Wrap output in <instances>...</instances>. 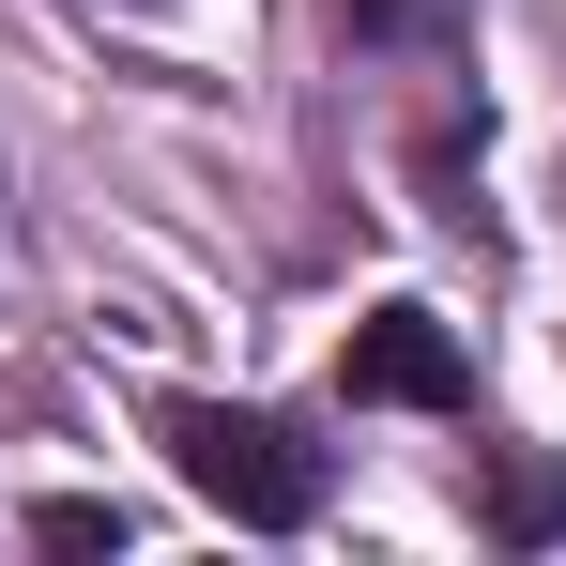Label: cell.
<instances>
[{"label":"cell","instance_id":"cell-3","mask_svg":"<svg viewBox=\"0 0 566 566\" xmlns=\"http://www.w3.org/2000/svg\"><path fill=\"white\" fill-rule=\"evenodd\" d=\"M490 521H505L521 552H552V536H566V474H552V460H505V490H490Z\"/></svg>","mask_w":566,"mask_h":566},{"label":"cell","instance_id":"cell-2","mask_svg":"<svg viewBox=\"0 0 566 566\" xmlns=\"http://www.w3.org/2000/svg\"><path fill=\"white\" fill-rule=\"evenodd\" d=\"M353 398H398V413H460L474 368H460V337L429 322V306H382L368 337H353Z\"/></svg>","mask_w":566,"mask_h":566},{"label":"cell","instance_id":"cell-1","mask_svg":"<svg viewBox=\"0 0 566 566\" xmlns=\"http://www.w3.org/2000/svg\"><path fill=\"white\" fill-rule=\"evenodd\" d=\"M154 444L185 474L199 505H230L245 536H291L306 505H322V460L291 444L276 413H245V398H154Z\"/></svg>","mask_w":566,"mask_h":566},{"label":"cell","instance_id":"cell-4","mask_svg":"<svg viewBox=\"0 0 566 566\" xmlns=\"http://www.w3.org/2000/svg\"><path fill=\"white\" fill-rule=\"evenodd\" d=\"M31 536H46V552H123V505H93V490H62V505H31Z\"/></svg>","mask_w":566,"mask_h":566},{"label":"cell","instance_id":"cell-5","mask_svg":"<svg viewBox=\"0 0 566 566\" xmlns=\"http://www.w3.org/2000/svg\"><path fill=\"white\" fill-rule=\"evenodd\" d=\"M353 31H368V46H444L460 0H353Z\"/></svg>","mask_w":566,"mask_h":566}]
</instances>
